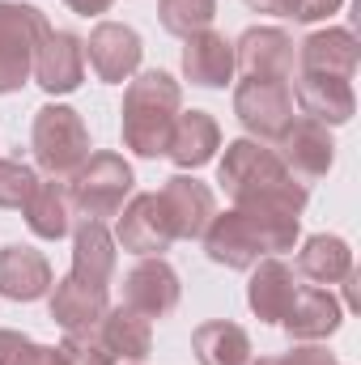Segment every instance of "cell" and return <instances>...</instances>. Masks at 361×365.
<instances>
[{"label": "cell", "mask_w": 361, "mask_h": 365, "mask_svg": "<svg viewBox=\"0 0 361 365\" xmlns=\"http://www.w3.org/2000/svg\"><path fill=\"white\" fill-rule=\"evenodd\" d=\"M183 73L187 81L204 90H225L234 81V43L217 30H200L183 47Z\"/></svg>", "instance_id": "obj_17"}, {"label": "cell", "mask_w": 361, "mask_h": 365, "mask_svg": "<svg viewBox=\"0 0 361 365\" xmlns=\"http://www.w3.org/2000/svg\"><path fill=\"white\" fill-rule=\"evenodd\" d=\"M158 17H162V26L171 34L191 38V34H200V30L213 26L217 0H158Z\"/></svg>", "instance_id": "obj_28"}, {"label": "cell", "mask_w": 361, "mask_h": 365, "mask_svg": "<svg viewBox=\"0 0 361 365\" xmlns=\"http://www.w3.org/2000/svg\"><path fill=\"white\" fill-rule=\"evenodd\" d=\"M247 9H255V13H272V17H293L298 0H247Z\"/></svg>", "instance_id": "obj_34"}, {"label": "cell", "mask_w": 361, "mask_h": 365, "mask_svg": "<svg viewBox=\"0 0 361 365\" xmlns=\"http://www.w3.org/2000/svg\"><path fill=\"white\" fill-rule=\"evenodd\" d=\"M30 73L47 93H73L86 81V43L77 34H68V30H51L47 26Z\"/></svg>", "instance_id": "obj_10"}, {"label": "cell", "mask_w": 361, "mask_h": 365, "mask_svg": "<svg viewBox=\"0 0 361 365\" xmlns=\"http://www.w3.org/2000/svg\"><path fill=\"white\" fill-rule=\"evenodd\" d=\"M234 68H243L247 77H260V81H289L298 68V47L276 26H251L234 43Z\"/></svg>", "instance_id": "obj_8"}, {"label": "cell", "mask_w": 361, "mask_h": 365, "mask_svg": "<svg viewBox=\"0 0 361 365\" xmlns=\"http://www.w3.org/2000/svg\"><path fill=\"white\" fill-rule=\"evenodd\" d=\"M276 145H280L276 158L285 162V170H289L293 179H319V175H327L332 162H336L332 132H327L323 123H315V119H293L289 132H285Z\"/></svg>", "instance_id": "obj_12"}, {"label": "cell", "mask_w": 361, "mask_h": 365, "mask_svg": "<svg viewBox=\"0 0 361 365\" xmlns=\"http://www.w3.org/2000/svg\"><path fill=\"white\" fill-rule=\"evenodd\" d=\"M111 306V289L106 284H86L77 276H64L51 293V319L64 331H93L98 319Z\"/></svg>", "instance_id": "obj_19"}, {"label": "cell", "mask_w": 361, "mask_h": 365, "mask_svg": "<svg viewBox=\"0 0 361 365\" xmlns=\"http://www.w3.org/2000/svg\"><path fill=\"white\" fill-rule=\"evenodd\" d=\"M30 145H34V162L51 179H73L81 170V162L90 158V132H86L81 115L73 106H56V102L34 115Z\"/></svg>", "instance_id": "obj_3"}, {"label": "cell", "mask_w": 361, "mask_h": 365, "mask_svg": "<svg viewBox=\"0 0 361 365\" xmlns=\"http://www.w3.org/2000/svg\"><path fill=\"white\" fill-rule=\"evenodd\" d=\"M51 289V264L34 247H4L0 251V293L9 302H39Z\"/></svg>", "instance_id": "obj_20"}, {"label": "cell", "mask_w": 361, "mask_h": 365, "mask_svg": "<svg viewBox=\"0 0 361 365\" xmlns=\"http://www.w3.org/2000/svg\"><path fill=\"white\" fill-rule=\"evenodd\" d=\"M175 242V225H171V212L162 204L158 191H145V195H132L123 208H119V225H115V247L149 259V255H162L171 251Z\"/></svg>", "instance_id": "obj_7"}, {"label": "cell", "mask_w": 361, "mask_h": 365, "mask_svg": "<svg viewBox=\"0 0 361 365\" xmlns=\"http://www.w3.org/2000/svg\"><path fill=\"white\" fill-rule=\"evenodd\" d=\"M93 331H98V340H102L115 357H123V361H145L149 349H153V327H149V319L136 314L132 306H106V314L98 319Z\"/></svg>", "instance_id": "obj_23"}, {"label": "cell", "mask_w": 361, "mask_h": 365, "mask_svg": "<svg viewBox=\"0 0 361 365\" xmlns=\"http://www.w3.org/2000/svg\"><path fill=\"white\" fill-rule=\"evenodd\" d=\"M298 272L306 280H315V284H340L345 276L353 272V251L336 234H315L298 251Z\"/></svg>", "instance_id": "obj_26"}, {"label": "cell", "mask_w": 361, "mask_h": 365, "mask_svg": "<svg viewBox=\"0 0 361 365\" xmlns=\"http://www.w3.org/2000/svg\"><path fill=\"white\" fill-rule=\"evenodd\" d=\"M43 34H47V17L34 4L0 0V93H13L30 81Z\"/></svg>", "instance_id": "obj_5"}, {"label": "cell", "mask_w": 361, "mask_h": 365, "mask_svg": "<svg viewBox=\"0 0 361 365\" xmlns=\"http://www.w3.org/2000/svg\"><path fill=\"white\" fill-rule=\"evenodd\" d=\"M260 365H285V361H280V357H264Z\"/></svg>", "instance_id": "obj_36"}, {"label": "cell", "mask_w": 361, "mask_h": 365, "mask_svg": "<svg viewBox=\"0 0 361 365\" xmlns=\"http://www.w3.org/2000/svg\"><path fill=\"white\" fill-rule=\"evenodd\" d=\"M280 361H285V365H336V357H332L327 349H315V344H302V349H293V353H285Z\"/></svg>", "instance_id": "obj_33"}, {"label": "cell", "mask_w": 361, "mask_h": 365, "mask_svg": "<svg viewBox=\"0 0 361 365\" xmlns=\"http://www.w3.org/2000/svg\"><path fill=\"white\" fill-rule=\"evenodd\" d=\"M179 272L162 259V255H149V259H141L132 272L123 276V306H132L136 314H145V319H162V314H171L175 306H179Z\"/></svg>", "instance_id": "obj_11"}, {"label": "cell", "mask_w": 361, "mask_h": 365, "mask_svg": "<svg viewBox=\"0 0 361 365\" xmlns=\"http://www.w3.org/2000/svg\"><path fill=\"white\" fill-rule=\"evenodd\" d=\"M234 115L238 123L264 140V145H276L289 123H293V93H289V81H260V77H247L238 81L234 90Z\"/></svg>", "instance_id": "obj_6"}, {"label": "cell", "mask_w": 361, "mask_h": 365, "mask_svg": "<svg viewBox=\"0 0 361 365\" xmlns=\"http://www.w3.org/2000/svg\"><path fill=\"white\" fill-rule=\"evenodd\" d=\"M86 56H90L98 81L106 86H123L136 68H141V56H145V43L132 26L123 21H98L90 30V43H86Z\"/></svg>", "instance_id": "obj_9"}, {"label": "cell", "mask_w": 361, "mask_h": 365, "mask_svg": "<svg viewBox=\"0 0 361 365\" xmlns=\"http://www.w3.org/2000/svg\"><path fill=\"white\" fill-rule=\"evenodd\" d=\"M64 365H115V353L98 340V331H68L60 344Z\"/></svg>", "instance_id": "obj_31"}, {"label": "cell", "mask_w": 361, "mask_h": 365, "mask_svg": "<svg viewBox=\"0 0 361 365\" xmlns=\"http://www.w3.org/2000/svg\"><path fill=\"white\" fill-rule=\"evenodd\" d=\"M68 276L111 289V276H115V234L106 230V221H86L81 217V225L73 234V272Z\"/></svg>", "instance_id": "obj_22"}, {"label": "cell", "mask_w": 361, "mask_h": 365, "mask_svg": "<svg viewBox=\"0 0 361 365\" xmlns=\"http://www.w3.org/2000/svg\"><path fill=\"white\" fill-rule=\"evenodd\" d=\"M26 225L34 238H47V242H60L68 230H73V204H68V187L64 179L39 182L26 200Z\"/></svg>", "instance_id": "obj_25"}, {"label": "cell", "mask_w": 361, "mask_h": 365, "mask_svg": "<svg viewBox=\"0 0 361 365\" xmlns=\"http://www.w3.org/2000/svg\"><path fill=\"white\" fill-rule=\"evenodd\" d=\"M340 4H345V0H298L293 21H323V17H332Z\"/></svg>", "instance_id": "obj_32"}, {"label": "cell", "mask_w": 361, "mask_h": 365, "mask_svg": "<svg viewBox=\"0 0 361 365\" xmlns=\"http://www.w3.org/2000/svg\"><path fill=\"white\" fill-rule=\"evenodd\" d=\"M221 149V128L208 110H187L175 119L171 128V145H166V158L179 166V170H195L204 162H213V153Z\"/></svg>", "instance_id": "obj_21"}, {"label": "cell", "mask_w": 361, "mask_h": 365, "mask_svg": "<svg viewBox=\"0 0 361 365\" xmlns=\"http://www.w3.org/2000/svg\"><path fill=\"white\" fill-rule=\"evenodd\" d=\"M200 238H204L208 259H213V264H221V268H234V272L255 268V264H260V255H264V247H260L255 230L247 225V217H243L238 208H230V212L213 217V221H208V230H204Z\"/></svg>", "instance_id": "obj_13"}, {"label": "cell", "mask_w": 361, "mask_h": 365, "mask_svg": "<svg viewBox=\"0 0 361 365\" xmlns=\"http://www.w3.org/2000/svg\"><path fill=\"white\" fill-rule=\"evenodd\" d=\"M293 293H298L293 268L280 264V259H264L255 268V276H251V284H247V302H251L260 323H280L289 302H293Z\"/></svg>", "instance_id": "obj_24"}, {"label": "cell", "mask_w": 361, "mask_h": 365, "mask_svg": "<svg viewBox=\"0 0 361 365\" xmlns=\"http://www.w3.org/2000/svg\"><path fill=\"white\" fill-rule=\"evenodd\" d=\"M191 353L200 365H247L251 357V340L238 323L230 319H213V323H200L195 336H191Z\"/></svg>", "instance_id": "obj_27"}, {"label": "cell", "mask_w": 361, "mask_h": 365, "mask_svg": "<svg viewBox=\"0 0 361 365\" xmlns=\"http://www.w3.org/2000/svg\"><path fill=\"white\" fill-rule=\"evenodd\" d=\"M217 179L225 182V195L234 200V208L255 204V208H285L293 217H302V208H306V182L285 170L276 149H268L264 140H251V136L225 145Z\"/></svg>", "instance_id": "obj_1"}, {"label": "cell", "mask_w": 361, "mask_h": 365, "mask_svg": "<svg viewBox=\"0 0 361 365\" xmlns=\"http://www.w3.org/2000/svg\"><path fill=\"white\" fill-rule=\"evenodd\" d=\"M166 212H171V225H175V238H200L208 230V221L217 217V200L213 191L191 175H175L166 179V187L158 191Z\"/></svg>", "instance_id": "obj_15"}, {"label": "cell", "mask_w": 361, "mask_h": 365, "mask_svg": "<svg viewBox=\"0 0 361 365\" xmlns=\"http://www.w3.org/2000/svg\"><path fill=\"white\" fill-rule=\"evenodd\" d=\"M73 13H81V17H98V13H106L115 0H64Z\"/></svg>", "instance_id": "obj_35"}, {"label": "cell", "mask_w": 361, "mask_h": 365, "mask_svg": "<svg viewBox=\"0 0 361 365\" xmlns=\"http://www.w3.org/2000/svg\"><path fill=\"white\" fill-rule=\"evenodd\" d=\"M345 310L327 289H298L280 327L289 331V340H327L332 331H340Z\"/></svg>", "instance_id": "obj_18"}, {"label": "cell", "mask_w": 361, "mask_h": 365, "mask_svg": "<svg viewBox=\"0 0 361 365\" xmlns=\"http://www.w3.org/2000/svg\"><path fill=\"white\" fill-rule=\"evenodd\" d=\"M34 187H39L34 166L0 158V208H26V200H30Z\"/></svg>", "instance_id": "obj_30"}, {"label": "cell", "mask_w": 361, "mask_h": 365, "mask_svg": "<svg viewBox=\"0 0 361 365\" xmlns=\"http://www.w3.org/2000/svg\"><path fill=\"white\" fill-rule=\"evenodd\" d=\"M293 98L302 106L306 119L323 123V128H336V123H349L353 110H357V98H353V86L345 77H323V73H298L293 81Z\"/></svg>", "instance_id": "obj_14"}, {"label": "cell", "mask_w": 361, "mask_h": 365, "mask_svg": "<svg viewBox=\"0 0 361 365\" xmlns=\"http://www.w3.org/2000/svg\"><path fill=\"white\" fill-rule=\"evenodd\" d=\"M128 195H132V166L119 153H111V149L90 153L81 162V170L68 179V204L86 221L119 217V208H123Z\"/></svg>", "instance_id": "obj_4"}, {"label": "cell", "mask_w": 361, "mask_h": 365, "mask_svg": "<svg viewBox=\"0 0 361 365\" xmlns=\"http://www.w3.org/2000/svg\"><path fill=\"white\" fill-rule=\"evenodd\" d=\"M0 365H64V357H60V349L34 344L30 336L0 327Z\"/></svg>", "instance_id": "obj_29"}, {"label": "cell", "mask_w": 361, "mask_h": 365, "mask_svg": "<svg viewBox=\"0 0 361 365\" xmlns=\"http://www.w3.org/2000/svg\"><path fill=\"white\" fill-rule=\"evenodd\" d=\"M298 73H323V77L353 81V73H357V38H353V30H345V26L315 30L298 47Z\"/></svg>", "instance_id": "obj_16"}, {"label": "cell", "mask_w": 361, "mask_h": 365, "mask_svg": "<svg viewBox=\"0 0 361 365\" xmlns=\"http://www.w3.org/2000/svg\"><path fill=\"white\" fill-rule=\"evenodd\" d=\"M183 90L171 73H141L123 93V145L141 158H162L179 119Z\"/></svg>", "instance_id": "obj_2"}]
</instances>
